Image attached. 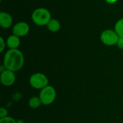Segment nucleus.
<instances>
[{
	"instance_id": "1",
	"label": "nucleus",
	"mask_w": 123,
	"mask_h": 123,
	"mask_svg": "<svg viewBox=\"0 0 123 123\" xmlns=\"http://www.w3.org/2000/svg\"><path fill=\"white\" fill-rule=\"evenodd\" d=\"M24 63V55L19 49H9L5 53L3 59V66L5 69L17 72L22 68Z\"/></svg>"
},
{
	"instance_id": "2",
	"label": "nucleus",
	"mask_w": 123,
	"mask_h": 123,
	"mask_svg": "<svg viewBox=\"0 0 123 123\" xmlns=\"http://www.w3.org/2000/svg\"><path fill=\"white\" fill-rule=\"evenodd\" d=\"M32 21L37 26H46L52 19L50 11L43 7H40L33 11L31 16Z\"/></svg>"
},
{
	"instance_id": "3",
	"label": "nucleus",
	"mask_w": 123,
	"mask_h": 123,
	"mask_svg": "<svg viewBox=\"0 0 123 123\" xmlns=\"http://www.w3.org/2000/svg\"><path fill=\"white\" fill-rule=\"evenodd\" d=\"M29 84L33 89L41 90L48 86L49 80L47 76L44 74L37 72L30 76L29 79Z\"/></svg>"
},
{
	"instance_id": "4",
	"label": "nucleus",
	"mask_w": 123,
	"mask_h": 123,
	"mask_svg": "<svg viewBox=\"0 0 123 123\" xmlns=\"http://www.w3.org/2000/svg\"><path fill=\"white\" fill-rule=\"evenodd\" d=\"M56 90L52 86H47L40 90L39 97L43 105H50L53 104L56 99Z\"/></svg>"
},
{
	"instance_id": "5",
	"label": "nucleus",
	"mask_w": 123,
	"mask_h": 123,
	"mask_svg": "<svg viewBox=\"0 0 123 123\" xmlns=\"http://www.w3.org/2000/svg\"><path fill=\"white\" fill-rule=\"evenodd\" d=\"M119 38L120 37L115 30H105L100 35L101 42L107 46H113L117 45Z\"/></svg>"
},
{
	"instance_id": "6",
	"label": "nucleus",
	"mask_w": 123,
	"mask_h": 123,
	"mask_svg": "<svg viewBox=\"0 0 123 123\" xmlns=\"http://www.w3.org/2000/svg\"><path fill=\"white\" fill-rule=\"evenodd\" d=\"M0 80L1 84L5 86H10L13 85L16 81L15 72H13L7 69H4L1 72Z\"/></svg>"
},
{
	"instance_id": "7",
	"label": "nucleus",
	"mask_w": 123,
	"mask_h": 123,
	"mask_svg": "<svg viewBox=\"0 0 123 123\" xmlns=\"http://www.w3.org/2000/svg\"><path fill=\"white\" fill-rule=\"evenodd\" d=\"M30 32V26L26 22H19L12 27V34L19 37L26 36Z\"/></svg>"
},
{
	"instance_id": "8",
	"label": "nucleus",
	"mask_w": 123,
	"mask_h": 123,
	"mask_svg": "<svg viewBox=\"0 0 123 123\" xmlns=\"http://www.w3.org/2000/svg\"><path fill=\"white\" fill-rule=\"evenodd\" d=\"M13 24V18L12 15L5 12H0V26L3 29H9Z\"/></svg>"
},
{
	"instance_id": "9",
	"label": "nucleus",
	"mask_w": 123,
	"mask_h": 123,
	"mask_svg": "<svg viewBox=\"0 0 123 123\" xmlns=\"http://www.w3.org/2000/svg\"><path fill=\"white\" fill-rule=\"evenodd\" d=\"M6 43L9 49H18L20 45V37L12 34L7 37Z\"/></svg>"
},
{
	"instance_id": "10",
	"label": "nucleus",
	"mask_w": 123,
	"mask_h": 123,
	"mask_svg": "<svg viewBox=\"0 0 123 123\" xmlns=\"http://www.w3.org/2000/svg\"><path fill=\"white\" fill-rule=\"evenodd\" d=\"M46 27L48 28V30L50 32H58L61 30V25L60 22L57 19L52 18L49 21V22L47 24Z\"/></svg>"
},
{
	"instance_id": "11",
	"label": "nucleus",
	"mask_w": 123,
	"mask_h": 123,
	"mask_svg": "<svg viewBox=\"0 0 123 123\" xmlns=\"http://www.w3.org/2000/svg\"><path fill=\"white\" fill-rule=\"evenodd\" d=\"M42 102L38 97H32L28 101V105L32 109H37L42 105Z\"/></svg>"
},
{
	"instance_id": "12",
	"label": "nucleus",
	"mask_w": 123,
	"mask_h": 123,
	"mask_svg": "<svg viewBox=\"0 0 123 123\" xmlns=\"http://www.w3.org/2000/svg\"><path fill=\"white\" fill-rule=\"evenodd\" d=\"M115 30L119 37H123V17L117 20L115 23Z\"/></svg>"
},
{
	"instance_id": "13",
	"label": "nucleus",
	"mask_w": 123,
	"mask_h": 123,
	"mask_svg": "<svg viewBox=\"0 0 123 123\" xmlns=\"http://www.w3.org/2000/svg\"><path fill=\"white\" fill-rule=\"evenodd\" d=\"M0 123H17V121L13 117L7 116L4 118L0 119Z\"/></svg>"
},
{
	"instance_id": "14",
	"label": "nucleus",
	"mask_w": 123,
	"mask_h": 123,
	"mask_svg": "<svg viewBox=\"0 0 123 123\" xmlns=\"http://www.w3.org/2000/svg\"><path fill=\"white\" fill-rule=\"evenodd\" d=\"M8 116V110L4 107H1L0 109V119L4 118Z\"/></svg>"
},
{
	"instance_id": "15",
	"label": "nucleus",
	"mask_w": 123,
	"mask_h": 123,
	"mask_svg": "<svg viewBox=\"0 0 123 123\" xmlns=\"http://www.w3.org/2000/svg\"><path fill=\"white\" fill-rule=\"evenodd\" d=\"M6 41L4 40V39L2 37H0V52L1 53L4 52V50L6 48Z\"/></svg>"
},
{
	"instance_id": "16",
	"label": "nucleus",
	"mask_w": 123,
	"mask_h": 123,
	"mask_svg": "<svg viewBox=\"0 0 123 123\" xmlns=\"http://www.w3.org/2000/svg\"><path fill=\"white\" fill-rule=\"evenodd\" d=\"M117 48L120 50H123V37H120L118 42L116 45Z\"/></svg>"
},
{
	"instance_id": "17",
	"label": "nucleus",
	"mask_w": 123,
	"mask_h": 123,
	"mask_svg": "<svg viewBox=\"0 0 123 123\" xmlns=\"http://www.w3.org/2000/svg\"><path fill=\"white\" fill-rule=\"evenodd\" d=\"M118 0H105V1L109 4H113L115 3H116Z\"/></svg>"
},
{
	"instance_id": "18",
	"label": "nucleus",
	"mask_w": 123,
	"mask_h": 123,
	"mask_svg": "<svg viewBox=\"0 0 123 123\" xmlns=\"http://www.w3.org/2000/svg\"><path fill=\"white\" fill-rule=\"evenodd\" d=\"M17 123H24V121H23V120H17Z\"/></svg>"
},
{
	"instance_id": "19",
	"label": "nucleus",
	"mask_w": 123,
	"mask_h": 123,
	"mask_svg": "<svg viewBox=\"0 0 123 123\" xmlns=\"http://www.w3.org/2000/svg\"><path fill=\"white\" fill-rule=\"evenodd\" d=\"M2 1V0H0V1Z\"/></svg>"
}]
</instances>
